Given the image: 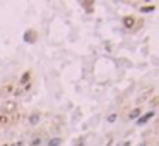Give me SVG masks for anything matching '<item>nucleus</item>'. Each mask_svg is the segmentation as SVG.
<instances>
[{"label":"nucleus","mask_w":159,"mask_h":146,"mask_svg":"<svg viewBox=\"0 0 159 146\" xmlns=\"http://www.w3.org/2000/svg\"><path fill=\"white\" fill-rule=\"evenodd\" d=\"M29 146H41V138H36V139H34V141L31 143Z\"/></svg>","instance_id":"13"},{"label":"nucleus","mask_w":159,"mask_h":146,"mask_svg":"<svg viewBox=\"0 0 159 146\" xmlns=\"http://www.w3.org/2000/svg\"><path fill=\"white\" fill-rule=\"evenodd\" d=\"M12 110H15V103H5L4 112H12Z\"/></svg>","instance_id":"10"},{"label":"nucleus","mask_w":159,"mask_h":146,"mask_svg":"<svg viewBox=\"0 0 159 146\" xmlns=\"http://www.w3.org/2000/svg\"><path fill=\"white\" fill-rule=\"evenodd\" d=\"M128 144H130V143H128V141H125V143H120L118 146H128Z\"/></svg>","instance_id":"17"},{"label":"nucleus","mask_w":159,"mask_h":146,"mask_svg":"<svg viewBox=\"0 0 159 146\" xmlns=\"http://www.w3.org/2000/svg\"><path fill=\"white\" fill-rule=\"evenodd\" d=\"M81 5L86 9V12H93V7H94L93 2H81Z\"/></svg>","instance_id":"6"},{"label":"nucleus","mask_w":159,"mask_h":146,"mask_svg":"<svg viewBox=\"0 0 159 146\" xmlns=\"http://www.w3.org/2000/svg\"><path fill=\"white\" fill-rule=\"evenodd\" d=\"M36 36H38V33L34 29H27L26 33H24V41H26V43H34V41H36Z\"/></svg>","instance_id":"3"},{"label":"nucleus","mask_w":159,"mask_h":146,"mask_svg":"<svg viewBox=\"0 0 159 146\" xmlns=\"http://www.w3.org/2000/svg\"><path fill=\"white\" fill-rule=\"evenodd\" d=\"M29 79H31V72H24V74H22V77H21V82H22V84H26Z\"/></svg>","instance_id":"9"},{"label":"nucleus","mask_w":159,"mask_h":146,"mask_svg":"<svg viewBox=\"0 0 159 146\" xmlns=\"http://www.w3.org/2000/svg\"><path fill=\"white\" fill-rule=\"evenodd\" d=\"M2 146H9V144H2Z\"/></svg>","instance_id":"18"},{"label":"nucleus","mask_w":159,"mask_h":146,"mask_svg":"<svg viewBox=\"0 0 159 146\" xmlns=\"http://www.w3.org/2000/svg\"><path fill=\"white\" fill-rule=\"evenodd\" d=\"M40 117H41V115H40L38 112L33 113V115L29 117V124H33V126H34V124H38V122H40Z\"/></svg>","instance_id":"7"},{"label":"nucleus","mask_w":159,"mask_h":146,"mask_svg":"<svg viewBox=\"0 0 159 146\" xmlns=\"http://www.w3.org/2000/svg\"><path fill=\"white\" fill-rule=\"evenodd\" d=\"M152 105H159V96H157V98H154V100H152Z\"/></svg>","instance_id":"16"},{"label":"nucleus","mask_w":159,"mask_h":146,"mask_svg":"<svg viewBox=\"0 0 159 146\" xmlns=\"http://www.w3.org/2000/svg\"><path fill=\"white\" fill-rule=\"evenodd\" d=\"M58 144H62V139L60 138H53V139H50V143H48V146H58Z\"/></svg>","instance_id":"8"},{"label":"nucleus","mask_w":159,"mask_h":146,"mask_svg":"<svg viewBox=\"0 0 159 146\" xmlns=\"http://www.w3.org/2000/svg\"><path fill=\"white\" fill-rule=\"evenodd\" d=\"M135 23H139V21L135 17H132V15L123 17V26H125L127 29H135V28H139V24H135Z\"/></svg>","instance_id":"1"},{"label":"nucleus","mask_w":159,"mask_h":146,"mask_svg":"<svg viewBox=\"0 0 159 146\" xmlns=\"http://www.w3.org/2000/svg\"><path fill=\"white\" fill-rule=\"evenodd\" d=\"M154 117V112H147V113H144V115L140 117V119L137 120V126H144L145 122H149V120Z\"/></svg>","instance_id":"4"},{"label":"nucleus","mask_w":159,"mask_h":146,"mask_svg":"<svg viewBox=\"0 0 159 146\" xmlns=\"http://www.w3.org/2000/svg\"><path fill=\"white\" fill-rule=\"evenodd\" d=\"M151 93H152L151 88H145V90H144V91H142V93L137 96V100H135V105H140V103L147 101V100H149V96H151Z\"/></svg>","instance_id":"2"},{"label":"nucleus","mask_w":159,"mask_h":146,"mask_svg":"<svg viewBox=\"0 0 159 146\" xmlns=\"http://www.w3.org/2000/svg\"><path fill=\"white\" fill-rule=\"evenodd\" d=\"M135 117H137V119L140 117V108H139V107H135V108L128 113V119H135Z\"/></svg>","instance_id":"5"},{"label":"nucleus","mask_w":159,"mask_h":146,"mask_svg":"<svg viewBox=\"0 0 159 146\" xmlns=\"http://www.w3.org/2000/svg\"><path fill=\"white\" fill-rule=\"evenodd\" d=\"M154 9V5H144V7H140V12H152Z\"/></svg>","instance_id":"11"},{"label":"nucleus","mask_w":159,"mask_h":146,"mask_svg":"<svg viewBox=\"0 0 159 146\" xmlns=\"http://www.w3.org/2000/svg\"><path fill=\"white\" fill-rule=\"evenodd\" d=\"M7 122H9V117H7V115H2V117H0V129L4 127Z\"/></svg>","instance_id":"12"},{"label":"nucleus","mask_w":159,"mask_h":146,"mask_svg":"<svg viewBox=\"0 0 159 146\" xmlns=\"http://www.w3.org/2000/svg\"><path fill=\"white\" fill-rule=\"evenodd\" d=\"M116 120V113H111L110 117H108V122H115Z\"/></svg>","instance_id":"14"},{"label":"nucleus","mask_w":159,"mask_h":146,"mask_svg":"<svg viewBox=\"0 0 159 146\" xmlns=\"http://www.w3.org/2000/svg\"><path fill=\"white\" fill-rule=\"evenodd\" d=\"M9 146H24V143H22V141H15L14 144H9Z\"/></svg>","instance_id":"15"}]
</instances>
